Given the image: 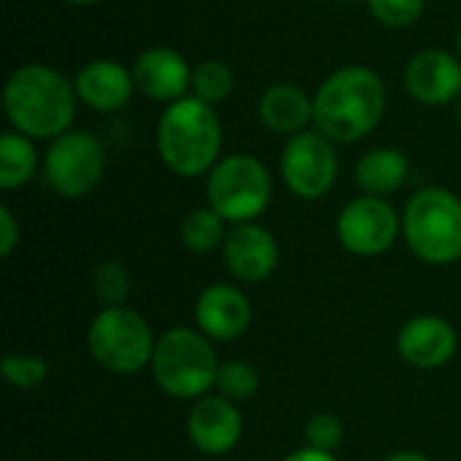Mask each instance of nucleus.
I'll return each instance as SVG.
<instances>
[{
    "instance_id": "nucleus-23",
    "label": "nucleus",
    "mask_w": 461,
    "mask_h": 461,
    "mask_svg": "<svg viewBox=\"0 0 461 461\" xmlns=\"http://www.w3.org/2000/svg\"><path fill=\"white\" fill-rule=\"evenodd\" d=\"M235 86V76H232V68L221 59H205L194 68L192 73V89H194V97L208 103V105H216L221 103Z\"/></svg>"
},
{
    "instance_id": "nucleus-31",
    "label": "nucleus",
    "mask_w": 461,
    "mask_h": 461,
    "mask_svg": "<svg viewBox=\"0 0 461 461\" xmlns=\"http://www.w3.org/2000/svg\"><path fill=\"white\" fill-rule=\"evenodd\" d=\"M65 3H70V5H95L100 0H65Z\"/></svg>"
},
{
    "instance_id": "nucleus-8",
    "label": "nucleus",
    "mask_w": 461,
    "mask_h": 461,
    "mask_svg": "<svg viewBox=\"0 0 461 461\" xmlns=\"http://www.w3.org/2000/svg\"><path fill=\"white\" fill-rule=\"evenodd\" d=\"M105 170L103 143L84 130H68L54 138L43 157V173L49 186L68 200L89 194Z\"/></svg>"
},
{
    "instance_id": "nucleus-10",
    "label": "nucleus",
    "mask_w": 461,
    "mask_h": 461,
    "mask_svg": "<svg viewBox=\"0 0 461 461\" xmlns=\"http://www.w3.org/2000/svg\"><path fill=\"white\" fill-rule=\"evenodd\" d=\"M281 178L294 197L319 200L338 178V154L321 132H297L281 151Z\"/></svg>"
},
{
    "instance_id": "nucleus-33",
    "label": "nucleus",
    "mask_w": 461,
    "mask_h": 461,
    "mask_svg": "<svg viewBox=\"0 0 461 461\" xmlns=\"http://www.w3.org/2000/svg\"><path fill=\"white\" fill-rule=\"evenodd\" d=\"M459 51H461V32H459Z\"/></svg>"
},
{
    "instance_id": "nucleus-19",
    "label": "nucleus",
    "mask_w": 461,
    "mask_h": 461,
    "mask_svg": "<svg viewBox=\"0 0 461 461\" xmlns=\"http://www.w3.org/2000/svg\"><path fill=\"white\" fill-rule=\"evenodd\" d=\"M411 173V162L400 149H373L359 157L357 162V184L365 194L373 197H389L397 192Z\"/></svg>"
},
{
    "instance_id": "nucleus-17",
    "label": "nucleus",
    "mask_w": 461,
    "mask_h": 461,
    "mask_svg": "<svg viewBox=\"0 0 461 461\" xmlns=\"http://www.w3.org/2000/svg\"><path fill=\"white\" fill-rule=\"evenodd\" d=\"M135 78L116 59H92L76 76V95L95 111L113 113L132 97Z\"/></svg>"
},
{
    "instance_id": "nucleus-18",
    "label": "nucleus",
    "mask_w": 461,
    "mask_h": 461,
    "mask_svg": "<svg viewBox=\"0 0 461 461\" xmlns=\"http://www.w3.org/2000/svg\"><path fill=\"white\" fill-rule=\"evenodd\" d=\"M259 119L273 132L297 135L313 122V100L294 84H273L259 100Z\"/></svg>"
},
{
    "instance_id": "nucleus-32",
    "label": "nucleus",
    "mask_w": 461,
    "mask_h": 461,
    "mask_svg": "<svg viewBox=\"0 0 461 461\" xmlns=\"http://www.w3.org/2000/svg\"><path fill=\"white\" fill-rule=\"evenodd\" d=\"M459 122H461V100H459Z\"/></svg>"
},
{
    "instance_id": "nucleus-11",
    "label": "nucleus",
    "mask_w": 461,
    "mask_h": 461,
    "mask_svg": "<svg viewBox=\"0 0 461 461\" xmlns=\"http://www.w3.org/2000/svg\"><path fill=\"white\" fill-rule=\"evenodd\" d=\"M251 321V300L238 284H208L194 300V327L213 343L240 340Z\"/></svg>"
},
{
    "instance_id": "nucleus-28",
    "label": "nucleus",
    "mask_w": 461,
    "mask_h": 461,
    "mask_svg": "<svg viewBox=\"0 0 461 461\" xmlns=\"http://www.w3.org/2000/svg\"><path fill=\"white\" fill-rule=\"evenodd\" d=\"M19 240H22L19 221H16L14 211H11L8 205H3V208H0V257L8 259V257L16 251Z\"/></svg>"
},
{
    "instance_id": "nucleus-2",
    "label": "nucleus",
    "mask_w": 461,
    "mask_h": 461,
    "mask_svg": "<svg viewBox=\"0 0 461 461\" xmlns=\"http://www.w3.org/2000/svg\"><path fill=\"white\" fill-rule=\"evenodd\" d=\"M3 105L16 132L54 140L73 124L76 84L49 65H22L5 81Z\"/></svg>"
},
{
    "instance_id": "nucleus-21",
    "label": "nucleus",
    "mask_w": 461,
    "mask_h": 461,
    "mask_svg": "<svg viewBox=\"0 0 461 461\" xmlns=\"http://www.w3.org/2000/svg\"><path fill=\"white\" fill-rule=\"evenodd\" d=\"M227 221L211 208V205H203V208H194L184 216L181 221V243L186 251L192 254H213V251H221L224 240H227Z\"/></svg>"
},
{
    "instance_id": "nucleus-16",
    "label": "nucleus",
    "mask_w": 461,
    "mask_h": 461,
    "mask_svg": "<svg viewBox=\"0 0 461 461\" xmlns=\"http://www.w3.org/2000/svg\"><path fill=\"white\" fill-rule=\"evenodd\" d=\"M192 73L194 70L186 65V59L167 46H154L143 51L132 65L135 86L146 97L167 100V103H176L184 97V92L192 86Z\"/></svg>"
},
{
    "instance_id": "nucleus-26",
    "label": "nucleus",
    "mask_w": 461,
    "mask_h": 461,
    "mask_svg": "<svg viewBox=\"0 0 461 461\" xmlns=\"http://www.w3.org/2000/svg\"><path fill=\"white\" fill-rule=\"evenodd\" d=\"M303 435H305V446L319 448V451H327V454H335L343 446L346 429H343V421L335 413L319 411V413H313L305 421Z\"/></svg>"
},
{
    "instance_id": "nucleus-22",
    "label": "nucleus",
    "mask_w": 461,
    "mask_h": 461,
    "mask_svg": "<svg viewBox=\"0 0 461 461\" xmlns=\"http://www.w3.org/2000/svg\"><path fill=\"white\" fill-rule=\"evenodd\" d=\"M262 386L259 370L246 362V359H227L219 367V378H216V394L227 397L230 402L240 405L257 397Z\"/></svg>"
},
{
    "instance_id": "nucleus-24",
    "label": "nucleus",
    "mask_w": 461,
    "mask_h": 461,
    "mask_svg": "<svg viewBox=\"0 0 461 461\" xmlns=\"http://www.w3.org/2000/svg\"><path fill=\"white\" fill-rule=\"evenodd\" d=\"M92 286L103 308H116V305H127L130 292H132V278L122 262L105 259L95 267Z\"/></svg>"
},
{
    "instance_id": "nucleus-4",
    "label": "nucleus",
    "mask_w": 461,
    "mask_h": 461,
    "mask_svg": "<svg viewBox=\"0 0 461 461\" xmlns=\"http://www.w3.org/2000/svg\"><path fill=\"white\" fill-rule=\"evenodd\" d=\"M219 367L221 362L211 338L197 327H170L157 338L149 370L162 394L181 402H197L213 394Z\"/></svg>"
},
{
    "instance_id": "nucleus-7",
    "label": "nucleus",
    "mask_w": 461,
    "mask_h": 461,
    "mask_svg": "<svg viewBox=\"0 0 461 461\" xmlns=\"http://www.w3.org/2000/svg\"><path fill=\"white\" fill-rule=\"evenodd\" d=\"M273 197L270 170L251 154H232L208 173L205 200L227 224L257 221Z\"/></svg>"
},
{
    "instance_id": "nucleus-9",
    "label": "nucleus",
    "mask_w": 461,
    "mask_h": 461,
    "mask_svg": "<svg viewBox=\"0 0 461 461\" xmlns=\"http://www.w3.org/2000/svg\"><path fill=\"white\" fill-rule=\"evenodd\" d=\"M335 232L348 254L370 259L394 246L397 235L402 232V219L386 197L362 194L338 213Z\"/></svg>"
},
{
    "instance_id": "nucleus-14",
    "label": "nucleus",
    "mask_w": 461,
    "mask_h": 461,
    "mask_svg": "<svg viewBox=\"0 0 461 461\" xmlns=\"http://www.w3.org/2000/svg\"><path fill=\"white\" fill-rule=\"evenodd\" d=\"M459 351L456 327L435 313L408 319L397 332V354L416 370H440Z\"/></svg>"
},
{
    "instance_id": "nucleus-13",
    "label": "nucleus",
    "mask_w": 461,
    "mask_h": 461,
    "mask_svg": "<svg viewBox=\"0 0 461 461\" xmlns=\"http://www.w3.org/2000/svg\"><path fill=\"white\" fill-rule=\"evenodd\" d=\"M221 259L227 273L238 284H262L276 273L281 251L276 235L267 227L249 221V224H235L227 232V240L221 246Z\"/></svg>"
},
{
    "instance_id": "nucleus-29",
    "label": "nucleus",
    "mask_w": 461,
    "mask_h": 461,
    "mask_svg": "<svg viewBox=\"0 0 461 461\" xmlns=\"http://www.w3.org/2000/svg\"><path fill=\"white\" fill-rule=\"evenodd\" d=\"M281 461H338V456L327 454V451H319V448H311V446H303V448L286 454Z\"/></svg>"
},
{
    "instance_id": "nucleus-5",
    "label": "nucleus",
    "mask_w": 461,
    "mask_h": 461,
    "mask_svg": "<svg viewBox=\"0 0 461 461\" xmlns=\"http://www.w3.org/2000/svg\"><path fill=\"white\" fill-rule=\"evenodd\" d=\"M402 238L411 254L427 265L443 267L461 259V200L443 189L416 192L402 211Z\"/></svg>"
},
{
    "instance_id": "nucleus-30",
    "label": "nucleus",
    "mask_w": 461,
    "mask_h": 461,
    "mask_svg": "<svg viewBox=\"0 0 461 461\" xmlns=\"http://www.w3.org/2000/svg\"><path fill=\"white\" fill-rule=\"evenodd\" d=\"M384 461H435L432 456L421 454V451H397L392 456H386Z\"/></svg>"
},
{
    "instance_id": "nucleus-25",
    "label": "nucleus",
    "mask_w": 461,
    "mask_h": 461,
    "mask_svg": "<svg viewBox=\"0 0 461 461\" xmlns=\"http://www.w3.org/2000/svg\"><path fill=\"white\" fill-rule=\"evenodd\" d=\"M0 375L14 389H38L49 378V362L38 354H5L0 362Z\"/></svg>"
},
{
    "instance_id": "nucleus-6",
    "label": "nucleus",
    "mask_w": 461,
    "mask_h": 461,
    "mask_svg": "<svg viewBox=\"0 0 461 461\" xmlns=\"http://www.w3.org/2000/svg\"><path fill=\"white\" fill-rule=\"evenodd\" d=\"M157 338L149 321L130 305L100 308L86 330L92 359L113 375H138L151 367Z\"/></svg>"
},
{
    "instance_id": "nucleus-3",
    "label": "nucleus",
    "mask_w": 461,
    "mask_h": 461,
    "mask_svg": "<svg viewBox=\"0 0 461 461\" xmlns=\"http://www.w3.org/2000/svg\"><path fill=\"white\" fill-rule=\"evenodd\" d=\"M157 149L165 167L181 178L211 173L221 151V122L213 105L197 97L170 103L157 124Z\"/></svg>"
},
{
    "instance_id": "nucleus-1",
    "label": "nucleus",
    "mask_w": 461,
    "mask_h": 461,
    "mask_svg": "<svg viewBox=\"0 0 461 461\" xmlns=\"http://www.w3.org/2000/svg\"><path fill=\"white\" fill-rule=\"evenodd\" d=\"M386 111L381 76L362 65L335 70L313 97V124L335 143H357L370 135Z\"/></svg>"
},
{
    "instance_id": "nucleus-15",
    "label": "nucleus",
    "mask_w": 461,
    "mask_h": 461,
    "mask_svg": "<svg viewBox=\"0 0 461 461\" xmlns=\"http://www.w3.org/2000/svg\"><path fill=\"white\" fill-rule=\"evenodd\" d=\"M405 86L424 105H448L461 92L459 59L443 49H424L408 62Z\"/></svg>"
},
{
    "instance_id": "nucleus-12",
    "label": "nucleus",
    "mask_w": 461,
    "mask_h": 461,
    "mask_svg": "<svg viewBox=\"0 0 461 461\" xmlns=\"http://www.w3.org/2000/svg\"><path fill=\"white\" fill-rule=\"evenodd\" d=\"M186 438L203 456H227L243 438L240 405L221 394H208L192 402L186 416Z\"/></svg>"
},
{
    "instance_id": "nucleus-20",
    "label": "nucleus",
    "mask_w": 461,
    "mask_h": 461,
    "mask_svg": "<svg viewBox=\"0 0 461 461\" xmlns=\"http://www.w3.org/2000/svg\"><path fill=\"white\" fill-rule=\"evenodd\" d=\"M38 170V151L22 132H5L0 138V189L14 192L24 186Z\"/></svg>"
},
{
    "instance_id": "nucleus-27",
    "label": "nucleus",
    "mask_w": 461,
    "mask_h": 461,
    "mask_svg": "<svg viewBox=\"0 0 461 461\" xmlns=\"http://www.w3.org/2000/svg\"><path fill=\"white\" fill-rule=\"evenodd\" d=\"M367 8L386 27H411L424 14V0H367Z\"/></svg>"
}]
</instances>
